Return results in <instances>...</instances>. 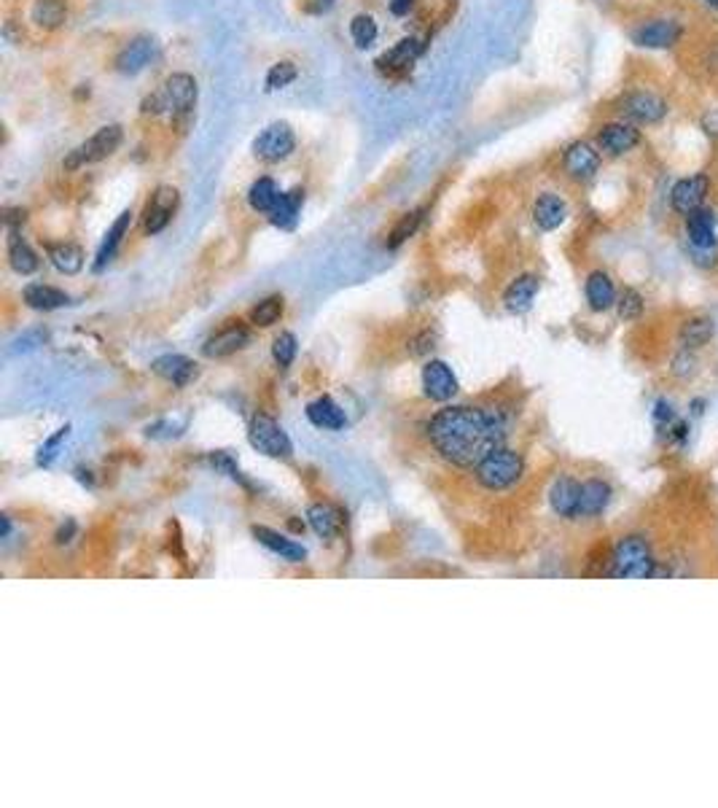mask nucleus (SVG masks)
Instances as JSON below:
<instances>
[{
	"label": "nucleus",
	"instance_id": "obj_1",
	"mask_svg": "<svg viewBox=\"0 0 718 808\" xmlns=\"http://www.w3.org/2000/svg\"><path fill=\"white\" fill-rule=\"evenodd\" d=\"M512 413L495 402L453 404L431 415L422 426L425 445L436 458L455 469H473L493 450L504 447Z\"/></svg>",
	"mask_w": 718,
	"mask_h": 808
},
{
	"label": "nucleus",
	"instance_id": "obj_2",
	"mask_svg": "<svg viewBox=\"0 0 718 808\" xmlns=\"http://www.w3.org/2000/svg\"><path fill=\"white\" fill-rule=\"evenodd\" d=\"M522 475H525V458L516 450H509V447L493 450L487 458H482L473 467L476 483L482 485L484 490H493V493L514 488L522 480Z\"/></svg>",
	"mask_w": 718,
	"mask_h": 808
},
{
	"label": "nucleus",
	"instance_id": "obj_3",
	"mask_svg": "<svg viewBox=\"0 0 718 808\" xmlns=\"http://www.w3.org/2000/svg\"><path fill=\"white\" fill-rule=\"evenodd\" d=\"M654 569H657V561L651 558L649 541L640 537H627L616 544L609 574L619 580H649L654 577Z\"/></svg>",
	"mask_w": 718,
	"mask_h": 808
},
{
	"label": "nucleus",
	"instance_id": "obj_4",
	"mask_svg": "<svg viewBox=\"0 0 718 808\" xmlns=\"http://www.w3.org/2000/svg\"><path fill=\"white\" fill-rule=\"evenodd\" d=\"M124 143V127L121 124H105L100 127L95 135H89L81 146H76L62 167L65 170H78V167H87V164H95V162H103L108 157H113L119 152V146Z\"/></svg>",
	"mask_w": 718,
	"mask_h": 808
},
{
	"label": "nucleus",
	"instance_id": "obj_5",
	"mask_svg": "<svg viewBox=\"0 0 718 808\" xmlns=\"http://www.w3.org/2000/svg\"><path fill=\"white\" fill-rule=\"evenodd\" d=\"M248 439H251L254 450L269 456V458H291L294 456V445H291L288 434L275 418H269L264 413L254 415V421L248 426Z\"/></svg>",
	"mask_w": 718,
	"mask_h": 808
},
{
	"label": "nucleus",
	"instance_id": "obj_6",
	"mask_svg": "<svg viewBox=\"0 0 718 808\" xmlns=\"http://www.w3.org/2000/svg\"><path fill=\"white\" fill-rule=\"evenodd\" d=\"M297 149V132L288 121H272L266 124L254 141V157L261 162H283L288 160Z\"/></svg>",
	"mask_w": 718,
	"mask_h": 808
},
{
	"label": "nucleus",
	"instance_id": "obj_7",
	"mask_svg": "<svg viewBox=\"0 0 718 808\" xmlns=\"http://www.w3.org/2000/svg\"><path fill=\"white\" fill-rule=\"evenodd\" d=\"M164 98H167V110L172 113V121H189L192 113H194V106H197V98H200V87H197V79L192 73H172L167 76L164 87H161Z\"/></svg>",
	"mask_w": 718,
	"mask_h": 808
},
{
	"label": "nucleus",
	"instance_id": "obj_8",
	"mask_svg": "<svg viewBox=\"0 0 718 808\" xmlns=\"http://www.w3.org/2000/svg\"><path fill=\"white\" fill-rule=\"evenodd\" d=\"M667 100L662 95L651 92V89H638V92H627L619 100V113L632 121V124H660L667 116Z\"/></svg>",
	"mask_w": 718,
	"mask_h": 808
},
{
	"label": "nucleus",
	"instance_id": "obj_9",
	"mask_svg": "<svg viewBox=\"0 0 718 808\" xmlns=\"http://www.w3.org/2000/svg\"><path fill=\"white\" fill-rule=\"evenodd\" d=\"M681 36L683 27L675 19H649L630 33L632 44L640 49H672L681 41Z\"/></svg>",
	"mask_w": 718,
	"mask_h": 808
},
{
	"label": "nucleus",
	"instance_id": "obj_10",
	"mask_svg": "<svg viewBox=\"0 0 718 808\" xmlns=\"http://www.w3.org/2000/svg\"><path fill=\"white\" fill-rule=\"evenodd\" d=\"M711 194V178L705 173H694L681 178L672 192H670V205L678 215L694 214L697 208H702L705 197Z\"/></svg>",
	"mask_w": 718,
	"mask_h": 808
},
{
	"label": "nucleus",
	"instance_id": "obj_11",
	"mask_svg": "<svg viewBox=\"0 0 718 808\" xmlns=\"http://www.w3.org/2000/svg\"><path fill=\"white\" fill-rule=\"evenodd\" d=\"M598 146L609 157H624L640 146V130L632 121H609L598 130Z\"/></svg>",
	"mask_w": 718,
	"mask_h": 808
},
{
	"label": "nucleus",
	"instance_id": "obj_12",
	"mask_svg": "<svg viewBox=\"0 0 718 808\" xmlns=\"http://www.w3.org/2000/svg\"><path fill=\"white\" fill-rule=\"evenodd\" d=\"M178 211V189L175 186H156L154 194L146 203L143 211V229L146 235H159Z\"/></svg>",
	"mask_w": 718,
	"mask_h": 808
},
{
	"label": "nucleus",
	"instance_id": "obj_13",
	"mask_svg": "<svg viewBox=\"0 0 718 808\" xmlns=\"http://www.w3.org/2000/svg\"><path fill=\"white\" fill-rule=\"evenodd\" d=\"M563 170L567 173V178H573L578 184L592 181L600 170V152L595 146H589L587 141H576L565 149Z\"/></svg>",
	"mask_w": 718,
	"mask_h": 808
},
{
	"label": "nucleus",
	"instance_id": "obj_14",
	"mask_svg": "<svg viewBox=\"0 0 718 808\" xmlns=\"http://www.w3.org/2000/svg\"><path fill=\"white\" fill-rule=\"evenodd\" d=\"M422 391L431 402H450L458 394V377L447 362H428L422 367Z\"/></svg>",
	"mask_w": 718,
	"mask_h": 808
},
{
	"label": "nucleus",
	"instance_id": "obj_15",
	"mask_svg": "<svg viewBox=\"0 0 718 808\" xmlns=\"http://www.w3.org/2000/svg\"><path fill=\"white\" fill-rule=\"evenodd\" d=\"M251 342V329L240 321H229L224 329H218L205 342L203 353L207 359H226L237 351H243Z\"/></svg>",
	"mask_w": 718,
	"mask_h": 808
},
{
	"label": "nucleus",
	"instance_id": "obj_16",
	"mask_svg": "<svg viewBox=\"0 0 718 808\" xmlns=\"http://www.w3.org/2000/svg\"><path fill=\"white\" fill-rule=\"evenodd\" d=\"M156 57V41L151 36H138L132 38L121 52L116 54L113 59V68L124 76H135L140 70H146L151 65V59Z\"/></svg>",
	"mask_w": 718,
	"mask_h": 808
},
{
	"label": "nucleus",
	"instance_id": "obj_17",
	"mask_svg": "<svg viewBox=\"0 0 718 808\" xmlns=\"http://www.w3.org/2000/svg\"><path fill=\"white\" fill-rule=\"evenodd\" d=\"M716 211L711 208H697L694 214L686 215V237L692 251H711L716 248Z\"/></svg>",
	"mask_w": 718,
	"mask_h": 808
},
{
	"label": "nucleus",
	"instance_id": "obj_18",
	"mask_svg": "<svg viewBox=\"0 0 718 808\" xmlns=\"http://www.w3.org/2000/svg\"><path fill=\"white\" fill-rule=\"evenodd\" d=\"M307 421L315 429L323 431H345L348 429V413L331 399V396H320L307 404Z\"/></svg>",
	"mask_w": 718,
	"mask_h": 808
},
{
	"label": "nucleus",
	"instance_id": "obj_19",
	"mask_svg": "<svg viewBox=\"0 0 718 808\" xmlns=\"http://www.w3.org/2000/svg\"><path fill=\"white\" fill-rule=\"evenodd\" d=\"M422 54V44L417 41V38H404V41H399L393 49H388L385 54H380L377 57V68L382 70V73H390V76H396V73H404V70H410L411 65L417 62V57Z\"/></svg>",
	"mask_w": 718,
	"mask_h": 808
},
{
	"label": "nucleus",
	"instance_id": "obj_20",
	"mask_svg": "<svg viewBox=\"0 0 718 808\" xmlns=\"http://www.w3.org/2000/svg\"><path fill=\"white\" fill-rule=\"evenodd\" d=\"M154 375L164 377L167 383L178 385V388H186L194 377H197V364L181 353H164L159 356L154 364H151Z\"/></svg>",
	"mask_w": 718,
	"mask_h": 808
},
{
	"label": "nucleus",
	"instance_id": "obj_21",
	"mask_svg": "<svg viewBox=\"0 0 718 808\" xmlns=\"http://www.w3.org/2000/svg\"><path fill=\"white\" fill-rule=\"evenodd\" d=\"M541 280L538 275H519L509 283V289L504 291V305L509 313H527L533 308V299L538 297Z\"/></svg>",
	"mask_w": 718,
	"mask_h": 808
},
{
	"label": "nucleus",
	"instance_id": "obj_22",
	"mask_svg": "<svg viewBox=\"0 0 718 808\" xmlns=\"http://www.w3.org/2000/svg\"><path fill=\"white\" fill-rule=\"evenodd\" d=\"M584 294H587V305L595 310V313H606L616 305V286L611 280L609 272L603 269H595L589 272L587 283H584Z\"/></svg>",
	"mask_w": 718,
	"mask_h": 808
},
{
	"label": "nucleus",
	"instance_id": "obj_23",
	"mask_svg": "<svg viewBox=\"0 0 718 808\" xmlns=\"http://www.w3.org/2000/svg\"><path fill=\"white\" fill-rule=\"evenodd\" d=\"M132 218L135 214L132 211H121L119 218L110 224V229L105 232L103 243H100V248H98V257H95V265L92 269L95 272H103L110 262H113V257H116V251H119V246H121V240H124V235L130 232V226H132Z\"/></svg>",
	"mask_w": 718,
	"mask_h": 808
},
{
	"label": "nucleus",
	"instance_id": "obj_24",
	"mask_svg": "<svg viewBox=\"0 0 718 808\" xmlns=\"http://www.w3.org/2000/svg\"><path fill=\"white\" fill-rule=\"evenodd\" d=\"M30 25L44 33H54L68 22V0H33L27 11Z\"/></svg>",
	"mask_w": 718,
	"mask_h": 808
},
{
	"label": "nucleus",
	"instance_id": "obj_25",
	"mask_svg": "<svg viewBox=\"0 0 718 808\" xmlns=\"http://www.w3.org/2000/svg\"><path fill=\"white\" fill-rule=\"evenodd\" d=\"M565 218H567V205H565V200L560 194H555V192H544V194L536 200V205H533V221H536L538 229H544V232H555V229L563 226Z\"/></svg>",
	"mask_w": 718,
	"mask_h": 808
},
{
	"label": "nucleus",
	"instance_id": "obj_26",
	"mask_svg": "<svg viewBox=\"0 0 718 808\" xmlns=\"http://www.w3.org/2000/svg\"><path fill=\"white\" fill-rule=\"evenodd\" d=\"M254 537H256L258 544H264L266 550H272L275 555H280V558L288 561V563H302V561H307V550H305L299 541L283 537V534H277V531H272V529H266V526H254Z\"/></svg>",
	"mask_w": 718,
	"mask_h": 808
},
{
	"label": "nucleus",
	"instance_id": "obj_27",
	"mask_svg": "<svg viewBox=\"0 0 718 808\" xmlns=\"http://www.w3.org/2000/svg\"><path fill=\"white\" fill-rule=\"evenodd\" d=\"M549 504L560 518L576 520L581 504V483H576L573 477H560L549 490Z\"/></svg>",
	"mask_w": 718,
	"mask_h": 808
},
{
	"label": "nucleus",
	"instance_id": "obj_28",
	"mask_svg": "<svg viewBox=\"0 0 718 808\" xmlns=\"http://www.w3.org/2000/svg\"><path fill=\"white\" fill-rule=\"evenodd\" d=\"M302 205H305V189H291V192H280L272 214H269V221L277 226V229H294L297 221H299V214H302Z\"/></svg>",
	"mask_w": 718,
	"mask_h": 808
},
{
	"label": "nucleus",
	"instance_id": "obj_29",
	"mask_svg": "<svg viewBox=\"0 0 718 808\" xmlns=\"http://www.w3.org/2000/svg\"><path fill=\"white\" fill-rule=\"evenodd\" d=\"M22 299H25L27 308L44 310V313L59 310V308H65L70 302V297L62 289H54V286H47V283H30V286H25Z\"/></svg>",
	"mask_w": 718,
	"mask_h": 808
},
{
	"label": "nucleus",
	"instance_id": "obj_30",
	"mask_svg": "<svg viewBox=\"0 0 718 808\" xmlns=\"http://www.w3.org/2000/svg\"><path fill=\"white\" fill-rule=\"evenodd\" d=\"M611 501V485L603 480H587L581 483V504L578 518H598Z\"/></svg>",
	"mask_w": 718,
	"mask_h": 808
},
{
	"label": "nucleus",
	"instance_id": "obj_31",
	"mask_svg": "<svg viewBox=\"0 0 718 808\" xmlns=\"http://www.w3.org/2000/svg\"><path fill=\"white\" fill-rule=\"evenodd\" d=\"M307 520L320 539H334L342 529V518L331 504H312L307 509Z\"/></svg>",
	"mask_w": 718,
	"mask_h": 808
},
{
	"label": "nucleus",
	"instance_id": "obj_32",
	"mask_svg": "<svg viewBox=\"0 0 718 808\" xmlns=\"http://www.w3.org/2000/svg\"><path fill=\"white\" fill-rule=\"evenodd\" d=\"M8 265L19 275H33L41 265L36 251L16 235V229H11V240H8Z\"/></svg>",
	"mask_w": 718,
	"mask_h": 808
},
{
	"label": "nucleus",
	"instance_id": "obj_33",
	"mask_svg": "<svg viewBox=\"0 0 718 808\" xmlns=\"http://www.w3.org/2000/svg\"><path fill=\"white\" fill-rule=\"evenodd\" d=\"M47 254H49L54 268L65 275H76L84 268V251L76 243H52V246H47Z\"/></svg>",
	"mask_w": 718,
	"mask_h": 808
},
{
	"label": "nucleus",
	"instance_id": "obj_34",
	"mask_svg": "<svg viewBox=\"0 0 718 808\" xmlns=\"http://www.w3.org/2000/svg\"><path fill=\"white\" fill-rule=\"evenodd\" d=\"M678 340H681V348H692V351L708 345V342L713 340V321L705 319V316L689 319V321L681 326Z\"/></svg>",
	"mask_w": 718,
	"mask_h": 808
},
{
	"label": "nucleus",
	"instance_id": "obj_35",
	"mask_svg": "<svg viewBox=\"0 0 718 808\" xmlns=\"http://www.w3.org/2000/svg\"><path fill=\"white\" fill-rule=\"evenodd\" d=\"M277 197H280V189H277V184H275L269 175L256 178V181L251 184V189H248V203H251V208H254L256 214H266V215L272 214Z\"/></svg>",
	"mask_w": 718,
	"mask_h": 808
},
{
	"label": "nucleus",
	"instance_id": "obj_36",
	"mask_svg": "<svg viewBox=\"0 0 718 808\" xmlns=\"http://www.w3.org/2000/svg\"><path fill=\"white\" fill-rule=\"evenodd\" d=\"M422 218H425V208H414L410 214H404L399 218V224L393 226V232H390V237H388V248L390 251H396V248H401L410 237H414V232L420 229V224H422Z\"/></svg>",
	"mask_w": 718,
	"mask_h": 808
},
{
	"label": "nucleus",
	"instance_id": "obj_37",
	"mask_svg": "<svg viewBox=\"0 0 718 808\" xmlns=\"http://www.w3.org/2000/svg\"><path fill=\"white\" fill-rule=\"evenodd\" d=\"M377 36H380V27H377L374 16H369V14H356L353 16V22H350V38H353V44L359 49H369L377 41Z\"/></svg>",
	"mask_w": 718,
	"mask_h": 808
},
{
	"label": "nucleus",
	"instance_id": "obj_38",
	"mask_svg": "<svg viewBox=\"0 0 718 808\" xmlns=\"http://www.w3.org/2000/svg\"><path fill=\"white\" fill-rule=\"evenodd\" d=\"M299 79V68L297 62L291 59H283V62H275L266 73V92H277V89H286L288 84H294Z\"/></svg>",
	"mask_w": 718,
	"mask_h": 808
},
{
	"label": "nucleus",
	"instance_id": "obj_39",
	"mask_svg": "<svg viewBox=\"0 0 718 808\" xmlns=\"http://www.w3.org/2000/svg\"><path fill=\"white\" fill-rule=\"evenodd\" d=\"M297 351H299V342H297V334L291 331H280L272 342V356L277 362V367L288 370L297 359Z\"/></svg>",
	"mask_w": 718,
	"mask_h": 808
},
{
	"label": "nucleus",
	"instance_id": "obj_40",
	"mask_svg": "<svg viewBox=\"0 0 718 808\" xmlns=\"http://www.w3.org/2000/svg\"><path fill=\"white\" fill-rule=\"evenodd\" d=\"M280 316H283V297H266L251 310V321L256 326H272L280 321Z\"/></svg>",
	"mask_w": 718,
	"mask_h": 808
},
{
	"label": "nucleus",
	"instance_id": "obj_41",
	"mask_svg": "<svg viewBox=\"0 0 718 808\" xmlns=\"http://www.w3.org/2000/svg\"><path fill=\"white\" fill-rule=\"evenodd\" d=\"M616 310H619V319L621 321H638L643 316V297L635 291V289H627L619 302H616Z\"/></svg>",
	"mask_w": 718,
	"mask_h": 808
},
{
	"label": "nucleus",
	"instance_id": "obj_42",
	"mask_svg": "<svg viewBox=\"0 0 718 808\" xmlns=\"http://www.w3.org/2000/svg\"><path fill=\"white\" fill-rule=\"evenodd\" d=\"M68 436H70V426H62V429L54 431L52 436L41 445V450H38V467H52L54 458L59 456L62 442H65Z\"/></svg>",
	"mask_w": 718,
	"mask_h": 808
},
{
	"label": "nucleus",
	"instance_id": "obj_43",
	"mask_svg": "<svg viewBox=\"0 0 718 808\" xmlns=\"http://www.w3.org/2000/svg\"><path fill=\"white\" fill-rule=\"evenodd\" d=\"M678 424V415H675V410L670 407V402L665 399H660L657 404H654V426L660 431V436H667L670 439V431L672 426Z\"/></svg>",
	"mask_w": 718,
	"mask_h": 808
},
{
	"label": "nucleus",
	"instance_id": "obj_44",
	"mask_svg": "<svg viewBox=\"0 0 718 808\" xmlns=\"http://www.w3.org/2000/svg\"><path fill=\"white\" fill-rule=\"evenodd\" d=\"M210 464L215 467V472H221V475H226V477H232V480H240V483H243L240 467H237V461H234L229 453H224V450L213 453V456H210Z\"/></svg>",
	"mask_w": 718,
	"mask_h": 808
},
{
	"label": "nucleus",
	"instance_id": "obj_45",
	"mask_svg": "<svg viewBox=\"0 0 718 808\" xmlns=\"http://www.w3.org/2000/svg\"><path fill=\"white\" fill-rule=\"evenodd\" d=\"M694 370H697V356H694V351H692V348H681V351L675 353V359H672V375L689 377Z\"/></svg>",
	"mask_w": 718,
	"mask_h": 808
},
{
	"label": "nucleus",
	"instance_id": "obj_46",
	"mask_svg": "<svg viewBox=\"0 0 718 808\" xmlns=\"http://www.w3.org/2000/svg\"><path fill=\"white\" fill-rule=\"evenodd\" d=\"M44 340H47V331H41V329H33V331L22 334V337L14 342L11 353H27V351H36L38 345H44Z\"/></svg>",
	"mask_w": 718,
	"mask_h": 808
},
{
	"label": "nucleus",
	"instance_id": "obj_47",
	"mask_svg": "<svg viewBox=\"0 0 718 808\" xmlns=\"http://www.w3.org/2000/svg\"><path fill=\"white\" fill-rule=\"evenodd\" d=\"M25 218H27V214L22 208H5L3 211V221H5L8 229H16L19 224H25Z\"/></svg>",
	"mask_w": 718,
	"mask_h": 808
},
{
	"label": "nucleus",
	"instance_id": "obj_48",
	"mask_svg": "<svg viewBox=\"0 0 718 808\" xmlns=\"http://www.w3.org/2000/svg\"><path fill=\"white\" fill-rule=\"evenodd\" d=\"M410 8H411V0H390V11H393L396 16L410 14Z\"/></svg>",
	"mask_w": 718,
	"mask_h": 808
},
{
	"label": "nucleus",
	"instance_id": "obj_49",
	"mask_svg": "<svg viewBox=\"0 0 718 808\" xmlns=\"http://www.w3.org/2000/svg\"><path fill=\"white\" fill-rule=\"evenodd\" d=\"M76 531V526L73 523H68V529H59V534H57V544H65V541H70V534Z\"/></svg>",
	"mask_w": 718,
	"mask_h": 808
},
{
	"label": "nucleus",
	"instance_id": "obj_50",
	"mask_svg": "<svg viewBox=\"0 0 718 808\" xmlns=\"http://www.w3.org/2000/svg\"><path fill=\"white\" fill-rule=\"evenodd\" d=\"M0 523H3V539H8V534H11V520H8V515H3Z\"/></svg>",
	"mask_w": 718,
	"mask_h": 808
},
{
	"label": "nucleus",
	"instance_id": "obj_51",
	"mask_svg": "<svg viewBox=\"0 0 718 808\" xmlns=\"http://www.w3.org/2000/svg\"><path fill=\"white\" fill-rule=\"evenodd\" d=\"M291 529H294V531H305V523H299V520H291Z\"/></svg>",
	"mask_w": 718,
	"mask_h": 808
},
{
	"label": "nucleus",
	"instance_id": "obj_52",
	"mask_svg": "<svg viewBox=\"0 0 718 808\" xmlns=\"http://www.w3.org/2000/svg\"><path fill=\"white\" fill-rule=\"evenodd\" d=\"M705 3H708V5H713V8H718V0H705Z\"/></svg>",
	"mask_w": 718,
	"mask_h": 808
},
{
	"label": "nucleus",
	"instance_id": "obj_53",
	"mask_svg": "<svg viewBox=\"0 0 718 808\" xmlns=\"http://www.w3.org/2000/svg\"><path fill=\"white\" fill-rule=\"evenodd\" d=\"M326 5H331V0H326Z\"/></svg>",
	"mask_w": 718,
	"mask_h": 808
}]
</instances>
